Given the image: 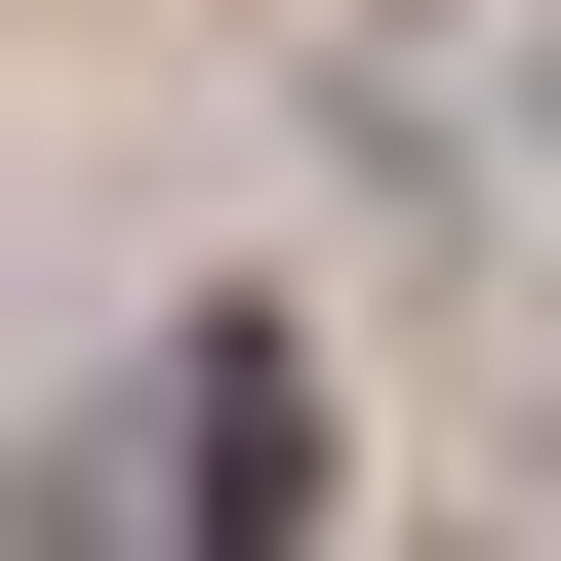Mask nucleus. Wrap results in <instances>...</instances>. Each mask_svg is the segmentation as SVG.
I'll list each match as a JSON object with an SVG mask.
<instances>
[{"mask_svg": "<svg viewBox=\"0 0 561 561\" xmlns=\"http://www.w3.org/2000/svg\"><path fill=\"white\" fill-rule=\"evenodd\" d=\"M280 481H321V401H280V321H201L161 362V522H280Z\"/></svg>", "mask_w": 561, "mask_h": 561, "instance_id": "nucleus-1", "label": "nucleus"}]
</instances>
